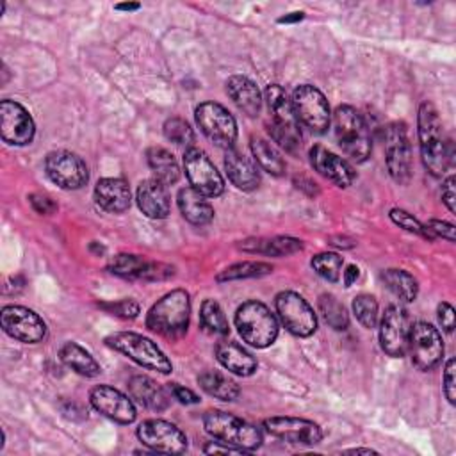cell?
<instances>
[{"mask_svg":"<svg viewBox=\"0 0 456 456\" xmlns=\"http://www.w3.org/2000/svg\"><path fill=\"white\" fill-rule=\"evenodd\" d=\"M419 144L424 167L433 176L445 175L451 155L438 110L431 102H422L419 107Z\"/></svg>","mask_w":456,"mask_h":456,"instance_id":"6da1fadb","label":"cell"},{"mask_svg":"<svg viewBox=\"0 0 456 456\" xmlns=\"http://www.w3.org/2000/svg\"><path fill=\"white\" fill-rule=\"evenodd\" d=\"M191 315V297L183 289H175L164 294L148 312L146 326L166 337L178 338L187 331Z\"/></svg>","mask_w":456,"mask_h":456,"instance_id":"7a4b0ae2","label":"cell"},{"mask_svg":"<svg viewBox=\"0 0 456 456\" xmlns=\"http://www.w3.org/2000/svg\"><path fill=\"white\" fill-rule=\"evenodd\" d=\"M333 134L342 151L354 162H365L372 142L363 116L351 105H338L333 112Z\"/></svg>","mask_w":456,"mask_h":456,"instance_id":"3957f363","label":"cell"},{"mask_svg":"<svg viewBox=\"0 0 456 456\" xmlns=\"http://www.w3.org/2000/svg\"><path fill=\"white\" fill-rule=\"evenodd\" d=\"M235 328L242 340L256 349L271 346L278 337L274 314L260 301H246L235 312Z\"/></svg>","mask_w":456,"mask_h":456,"instance_id":"277c9868","label":"cell"},{"mask_svg":"<svg viewBox=\"0 0 456 456\" xmlns=\"http://www.w3.org/2000/svg\"><path fill=\"white\" fill-rule=\"evenodd\" d=\"M203 428L214 440L230 444L242 451H255L262 444V431L256 426L221 410L207 411L203 417Z\"/></svg>","mask_w":456,"mask_h":456,"instance_id":"5b68a950","label":"cell"},{"mask_svg":"<svg viewBox=\"0 0 456 456\" xmlns=\"http://www.w3.org/2000/svg\"><path fill=\"white\" fill-rule=\"evenodd\" d=\"M105 344L112 347L114 351L128 356L137 365L160 372L169 374L173 370V365L169 358L164 354V351L148 337H142L134 331H119L114 335H109L105 338Z\"/></svg>","mask_w":456,"mask_h":456,"instance_id":"8992f818","label":"cell"},{"mask_svg":"<svg viewBox=\"0 0 456 456\" xmlns=\"http://www.w3.org/2000/svg\"><path fill=\"white\" fill-rule=\"evenodd\" d=\"M292 110L299 125L314 134H324L331 123L330 103L321 89L303 84L292 93Z\"/></svg>","mask_w":456,"mask_h":456,"instance_id":"52a82bcc","label":"cell"},{"mask_svg":"<svg viewBox=\"0 0 456 456\" xmlns=\"http://www.w3.org/2000/svg\"><path fill=\"white\" fill-rule=\"evenodd\" d=\"M383 148L390 176L397 183H408L411 178V146L404 123L394 121L383 128Z\"/></svg>","mask_w":456,"mask_h":456,"instance_id":"ba28073f","label":"cell"},{"mask_svg":"<svg viewBox=\"0 0 456 456\" xmlns=\"http://www.w3.org/2000/svg\"><path fill=\"white\" fill-rule=\"evenodd\" d=\"M196 123L200 130L205 134L219 148H233L237 141V123L235 118L216 102H203L194 110Z\"/></svg>","mask_w":456,"mask_h":456,"instance_id":"9c48e42d","label":"cell"},{"mask_svg":"<svg viewBox=\"0 0 456 456\" xmlns=\"http://www.w3.org/2000/svg\"><path fill=\"white\" fill-rule=\"evenodd\" d=\"M183 169L189 187L205 198H217L224 191V180L208 155L200 148H189L183 155Z\"/></svg>","mask_w":456,"mask_h":456,"instance_id":"30bf717a","label":"cell"},{"mask_svg":"<svg viewBox=\"0 0 456 456\" xmlns=\"http://www.w3.org/2000/svg\"><path fill=\"white\" fill-rule=\"evenodd\" d=\"M281 324L296 337H310L317 330V317L306 299L292 290H283L274 299Z\"/></svg>","mask_w":456,"mask_h":456,"instance_id":"8fae6325","label":"cell"},{"mask_svg":"<svg viewBox=\"0 0 456 456\" xmlns=\"http://www.w3.org/2000/svg\"><path fill=\"white\" fill-rule=\"evenodd\" d=\"M137 438L153 452L182 454L187 451V436L183 431L162 419L142 420L137 428Z\"/></svg>","mask_w":456,"mask_h":456,"instance_id":"7c38bea8","label":"cell"},{"mask_svg":"<svg viewBox=\"0 0 456 456\" xmlns=\"http://www.w3.org/2000/svg\"><path fill=\"white\" fill-rule=\"evenodd\" d=\"M2 330L14 340L23 344H37L46 337L45 321L30 308L20 305H7L0 314Z\"/></svg>","mask_w":456,"mask_h":456,"instance_id":"4fadbf2b","label":"cell"},{"mask_svg":"<svg viewBox=\"0 0 456 456\" xmlns=\"http://www.w3.org/2000/svg\"><path fill=\"white\" fill-rule=\"evenodd\" d=\"M45 169L48 178L66 191L80 189L89 180L86 162L77 153L68 150L50 151L45 160Z\"/></svg>","mask_w":456,"mask_h":456,"instance_id":"5bb4252c","label":"cell"},{"mask_svg":"<svg viewBox=\"0 0 456 456\" xmlns=\"http://www.w3.org/2000/svg\"><path fill=\"white\" fill-rule=\"evenodd\" d=\"M408 351L419 370H431L436 367L444 354V342L438 330L422 321L411 324Z\"/></svg>","mask_w":456,"mask_h":456,"instance_id":"9a60e30c","label":"cell"},{"mask_svg":"<svg viewBox=\"0 0 456 456\" xmlns=\"http://www.w3.org/2000/svg\"><path fill=\"white\" fill-rule=\"evenodd\" d=\"M410 317L401 305L387 306L379 321V346L392 358H403L408 353Z\"/></svg>","mask_w":456,"mask_h":456,"instance_id":"2e32d148","label":"cell"},{"mask_svg":"<svg viewBox=\"0 0 456 456\" xmlns=\"http://www.w3.org/2000/svg\"><path fill=\"white\" fill-rule=\"evenodd\" d=\"M107 269L121 278L128 280H146V281H157V280H167L175 274V267L169 264L148 260L141 255L132 253H119L109 260Z\"/></svg>","mask_w":456,"mask_h":456,"instance_id":"e0dca14e","label":"cell"},{"mask_svg":"<svg viewBox=\"0 0 456 456\" xmlns=\"http://www.w3.org/2000/svg\"><path fill=\"white\" fill-rule=\"evenodd\" d=\"M0 134L7 144L25 146L34 139L36 125L30 112L14 100L0 102Z\"/></svg>","mask_w":456,"mask_h":456,"instance_id":"ac0fdd59","label":"cell"},{"mask_svg":"<svg viewBox=\"0 0 456 456\" xmlns=\"http://www.w3.org/2000/svg\"><path fill=\"white\" fill-rule=\"evenodd\" d=\"M262 426L271 436L289 444L315 445L322 440L321 426L299 417H271L265 419Z\"/></svg>","mask_w":456,"mask_h":456,"instance_id":"d6986e66","label":"cell"},{"mask_svg":"<svg viewBox=\"0 0 456 456\" xmlns=\"http://www.w3.org/2000/svg\"><path fill=\"white\" fill-rule=\"evenodd\" d=\"M89 401L96 411L114 422L132 424L137 417L132 399L110 385H96L89 394Z\"/></svg>","mask_w":456,"mask_h":456,"instance_id":"ffe728a7","label":"cell"},{"mask_svg":"<svg viewBox=\"0 0 456 456\" xmlns=\"http://www.w3.org/2000/svg\"><path fill=\"white\" fill-rule=\"evenodd\" d=\"M310 164L321 176L338 187H349L356 178V173L347 160L321 144H314L310 148Z\"/></svg>","mask_w":456,"mask_h":456,"instance_id":"44dd1931","label":"cell"},{"mask_svg":"<svg viewBox=\"0 0 456 456\" xmlns=\"http://www.w3.org/2000/svg\"><path fill=\"white\" fill-rule=\"evenodd\" d=\"M141 212L150 219H164L171 210V198L167 185L157 178H148L139 183L135 192Z\"/></svg>","mask_w":456,"mask_h":456,"instance_id":"7402d4cb","label":"cell"},{"mask_svg":"<svg viewBox=\"0 0 456 456\" xmlns=\"http://www.w3.org/2000/svg\"><path fill=\"white\" fill-rule=\"evenodd\" d=\"M94 201L105 212H125L132 203V194L126 180L123 178H102L94 185Z\"/></svg>","mask_w":456,"mask_h":456,"instance_id":"603a6c76","label":"cell"},{"mask_svg":"<svg viewBox=\"0 0 456 456\" xmlns=\"http://www.w3.org/2000/svg\"><path fill=\"white\" fill-rule=\"evenodd\" d=\"M224 169L230 182L240 191H255L260 183V173L255 162L235 148L226 150Z\"/></svg>","mask_w":456,"mask_h":456,"instance_id":"cb8c5ba5","label":"cell"},{"mask_svg":"<svg viewBox=\"0 0 456 456\" xmlns=\"http://www.w3.org/2000/svg\"><path fill=\"white\" fill-rule=\"evenodd\" d=\"M130 397L151 411H164L169 406L167 392L148 376H132L128 381Z\"/></svg>","mask_w":456,"mask_h":456,"instance_id":"d4e9b609","label":"cell"},{"mask_svg":"<svg viewBox=\"0 0 456 456\" xmlns=\"http://www.w3.org/2000/svg\"><path fill=\"white\" fill-rule=\"evenodd\" d=\"M226 93L232 102L248 116H256L262 109V94L256 84L242 75H233L226 80Z\"/></svg>","mask_w":456,"mask_h":456,"instance_id":"484cf974","label":"cell"},{"mask_svg":"<svg viewBox=\"0 0 456 456\" xmlns=\"http://www.w3.org/2000/svg\"><path fill=\"white\" fill-rule=\"evenodd\" d=\"M217 362L237 376H251L256 370V360L237 342L223 340L216 346Z\"/></svg>","mask_w":456,"mask_h":456,"instance_id":"4316f807","label":"cell"},{"mask_svg":"<svg viewBox=\"0 0 456 456\" xmlns=\"http://www.w3.org/2000/svg\"><path fill=\"white\" fill-rule=\"evenodd\" d=\"M178 208L185 221L194 226L208 224L214 219V208L208 200L194 191L192 187H183L178 191Z\"/></svg>","mask_w":456,"mask_h":456,"instance_id":"83f0119b","label":"cell"},{"mask_svg":"<svg viewBox=\"0 0 456 456\" xmlns=\"http://www.w3.org/2000/svg\"><path fill=\"white\" fill-rule=\"evenodd\" d=\"M240 249L248 253H262L267 256H287L292 253H297L303 249V242L294 237H258V239H248L242 244H239Z\"/></svg>","mask_w":456,"mask_h":456,"instance_id":"f1b7e54d","label":"cell"},{"mask_svg":"<svg viewBox=\"0 0 456 456\" xmlns=\"http://www.w3.org/2000/svg\"><path fill=\"white\" fill-rule=\"evenodd\" d=\"M146 160L153 173V178H157L164 185H171L178 182L180 166L169 150L162 146H151L146 151Z\"/></svg>","mask_w":456,"mask_h":456,"instance_id":"f546056e","label":"cell"},{"mask_svg":"<svg viewBox=\"0 0 456 456\" xmlns=\"http://www.w3.org/2000/svg\"><path fill=\"white\" fill-rule=\"evenodd\" d=\"M59 354L64 365H68L71 370H75L80 376L94 378L102 372V367L94 360V356L77 342H64Z\"/></svg>","mask_w":456,"mask_h":456,"instance_id":"4dcf8cb0","label":"cell"},{"mask_svg":"<svg viewBox=\"0 0 456 456\" xmlns=\"http://www.w3.org/2000/svg\"><path fill=\"white\" fill-rule=\"evenodd\" d=\"M198 383H200L203 392H207L208 395H212L219 401H226V403L237 399V395L240 392L239 385L233 379H230L228 376H224L217 370L201 372L198 376Z\"/></svg>","mask_w":456,"mask_h":456,"instance_id":"1f68e13d","label":"cell"},{"mask_svg":"<svg viewBox=\"0 0 456 456\" xmlns=\"http://www.w3.org/2000/svg\"><path fill=\"white\" fill-rule=\"evenodd\" d=\"M381 280L388 290L399 297L403 303H411L417 297L419 285L417 280L404 269H387L381 273Z\"/></svg>","mask_w":456,"mask_h":456,"instance_id":"d6a6232c","label":"cell"},{"mask_svg":"<svg viewBox=\"0 0 456 456\" xmlns=\"http://www.w3.org/2000/svg\"><path fill=\"white\" fill-rule=\"evenodd\" d=\"M251 151L258 166L273 176H281L285 173V162L280 151L262 137H251Z\"/></svg>","mask_w":456,"mask_h":456,"instance_id":"836d02e7","label":"cell"},{"mask_svg":"<svg viewBox=\"0 0 456 456\" xmlns=\"http://www.w3.org/2000/svg\"><path fill=\"white\" fill-rule=\"evenodd\" d=\"M267 132L271 139L281 146L285 151L296 153L301 148V130L297 121H273L267 125Z\"/></svg>","mask_w":456,"mask_h":456,"instance_id":"e575fe53","label":"cell"},{"mask_svg":"<svg viewBox=\"0 0 456 456\" xmlns=\"http://www.w3.org/2000/svg\"><path fill=\"white\" fill-rule=\"evenodd\" d=\"M265 100L273 121H297L292 110V102L281 86L269 84L265 87Z\"/></svg>","mask_w":456,"mask_h":456,"instance_id":"d590c367","label":"cell"},{"mask_svg":"<svg viewBox=\"0 0 456 456\" xmlns=\"http://www.w3.org/2000/svg\"><path fill=\"white\" fill-rule=\"evenodd\" d=\"M273 273V265L267 262H239L226 269H223L216 280L217 281H233V280H246V278H258Z\"/></svg>","mask_w":456,"mask_h":456,"instance_id":"8d00e7d4","label":"cell"},{"mask_svg":"<svg viewBox=\"0 0 456 456\" xmlns=\"http://www.w3.org/2000/svg\"><path fill=\"white\" fill-rule=\"evenodd\" d=\"M319 312L333 330H338V331L347 330L349 326L347 310L333 294H322L319 297Z\"/></svg>","mask_w":456,"mask_h":456,"instance_id":"74e56055","label":"cell"},{"mask_svg":"<svg viewBox=\"0 0 456 456\" xmlns=\"http://www.w3.org/2000/svg\"><path fill=\"white\" fill-rule=\"evenodd\" d=\"M200 321L201 326L214 335H226L230 331L228 328V319L223 312V308L219 306L217 301L214 299H205L201 303V310H200Z\"/></svg>","mask_w":456,"mask_h":456,"instance_id":"f35d334b","label":"cell"},{"mask_svg":"<svg viewBox=\"0 0 456 456\" xmlns=\"http://www.w3.org/2000/svg\"><path fill=\"white\" fill-rule=\"evenodd\" d=\"M312 267H314V271L321 276V278H324V280H328V281H331V283H335V281H338V276H340V269H342V256L340 255H337V253H319V255H315L314 258H312Z\"/></svg>","mask_w":456,"mask_h":456,"instance_id":"ab89813d","label":"cell"},{"mask_svg":"<svg viewBox=\"0 0 456 456\" xmlns=\"http://www.w3.org/2000/svg\"><path fill=\"white\" fill-rule=\"evenodd\" d=\"M353 314L363 328H374L378 324V301L370 294H360L353 299Z\"/></svg>","mask_w":456,"mask_h":456,"instance_id":"60d3db41","label":"cell"},{"mask_svg":"<svg viewBox=\"0 0 456 456\" xmlns=\"http://www.w3.org/2000/svg\"><path fill=\"white\" fill-rule=\"evenodd\" d=\"M164 135L176 146L189 148L194 142V132L191 125L182 118H169L164 123Z\"/></svg>","mask_w":456,"mask_h":456,"instance_id":"b9f144b4","label":"cell"},{"mask_svg":"<svg viewBox=\"0 0 456 456\" xmlns=\"http://www.w3.org/2000/svg\"><path fill=\"white\" fill-rule=\"evenodd\" d=\"M388 216H390V219H392L395 224H399L401 228H404L406 232L415 233V235H422V237H426V239H431V235L428 233L426 226H424L419 219H415L410 212H406V210H403V208H392Z\"/></svg>","mask_w":456,"mask_h":456,"instance_id":"7bdbcfd3","label":"cell"},{"mask_svg":"<svg viewBox=\"0 0 456 456\" xmlns=\"http://www.w3.org/2000/svg\"><path fill=\"white\" fill-rule=\"evenodd\" d=\"M100 308H103L107 314H112L121 319H134L139 314V305L134 299H119L110 303H100Z\"/></svg>","mask_w":456,"mask_h":456,"instance_id":"ee69618b","label":"cell"},{"mask_svg":"<svg viewBox=\"0 0 456 456\" xmlns=\"http://www.w3.org/2000/svg\"><path fill=\"white\" fill-rule=\"evenodd\" d=\"M428 233L431 235V239L435 237H442L449 242H454V224L440 221V219H431L428 224H424Z\"/></svg>","mask_w":456,"mask_h":456,"instance_id":"f6af8a7d","label":"cell"},{"mask_svg":"<svg viewBox=\"0 0 456 456\" xmlns=\"http://www.w3.org/2000/svg\"><path fill=\"white\" fill-rule=\"evenodd\" d=\"M454 367L456 362L451 358L444 369V394L451 404L456 403V379H454Z\"/></svg>","mask_w":456,"mask_h":456,"instance_id":"bcb514c9","label":"cell"},{"mask_svg":"<svg viewBox=\"0 0 456 456\" xmlns=\"http://www.w3.org/2000/svg\"><path fill=\"white\" fill-rule=\"evenodd\" d=\"M28 201L32 205V208L37 212V214H52L57 210V205L53 203V200L46 194H30L28 196Z\"/></svg>","mask_w":456,"mask_h":456,"instance_id":"7dc6e473","label":"cell"},{"mask_svg":"<svg viewBox=\"0 0 456 456\" xmlns=\"http://www.w3.org/2000/svg\"><path fill=\"white\" fill-rule=\"evenodd\" d=\"M436 317H438V322H440V326H442L444 331L451 333V331L454 330V308H452L449 303L442 301V303L438 305V308H436Z\"/></svg>","mask_w":456,"mask_h":456,"instance_id":"c3c4849f","label":"cell"},{"mask_svg":"<svg viewBox=\"0 0 456 456\" xmlns=\"http://www.w3.org/2000/svg\"><path fill=\"white\" fill-rule=\"evenodd\" d=\"M169 390H171L173 397L178 399L183 404H196V403H200V397L192 390H189V388H185V387H182L178 383H169Z\"/></svg>","mask_w":456,"mask_h":456,"instance_id":"681fc988","label":"cell"},{"mask_svg":"<svg viewBox=\"0 0 456 456\" xmlns=\"http://www.w3.org/2000/svg\"><path fill=\"white\" fill-rule=\"evenodd\" d=\"M203 452L205 454H242L246 451L239 449V447H233L230 444H224V442H208L205 447H203Z\"/></svg>","mask_w":456,"mask_h":456,"instance_id":"f907efd6","label":"cell"},{"mask_svg":"<svg viewBox=\"0 0 456 456\" xmlns=\"http://www.w3.org/2000/svg\"><path fill=\"white\" fill-rule=\"evenodd\" d=\"M442 201L449 208V212H456V192H454V176H447L442 185Z\"/></svg>","mask_w":456,"mask_h":456,"instance_id":"816d5d0a","label":"cell"},{"mask_svg":"<svg viewBox=\"0 0 456 456\" xmlns=\"http://www.w3.org/2000/svg\"><path fill=\"white\" fill-rule=\"evenodd\" d=\"M358 274H360V269L356 265H347L344 271V285L351 287L358 280Z\"/></svg>","mask_w":456,"mask_h":456,"instance_id":"f5cc1de1","label":"cell"},{"mask_svg":"<svg viewBox=\"0 0 456 456\" xmlns=\"http://www.w3.org/2000/svg\"><path fill=\"white\" fill-rule=\"evenodd\" d=\"M330 244L337 246V248H353L354 240L346 235H337V237H330Z\"/></svg>","mask_w":456,"mask_h":456,"instance_id":"db71d44e","label":"cell"},{"mask_svg":"<svg viewBox=\"0 0 456 456\" xmlns=\"http://www.w3.org/2000/svg\"><path fill=\"white\" fill-rule=\"evenodd\" d=\"M303 12H290V14H285V16H281L278 21L280 23H292V21H299V20H303Z\"/></svg>","mask_w":456,"mask_h":456,"instance_id":"11a10c76","label":"cell"},{"mask_svg":"<svg viewBox=\"0 0 456 456\" xmlns=\"http://www.w3.org/2000/svg\"><path fill=\"white\" fill-rule=\"evenodd\" d=\"M118 11H137L141 5L139 4H118V5H114Z\"/></svg>","mask_w":456,"mask_h":456,"instance_id":"9f6ffc18","label":"cell"},{"mask_svg":"<svg viewBox=\"0 0 456 456\" xmlns=\"http://www.w3.org/2000/svg\"><path fill=\"white\" fill-rule=\"evenodd\" d=\"M346 452L347 454H376V451H372V449H349Z\"/></svg>","mask_w":456,"mask_h":456,"instance_id":"6f0895ef","label":"cell"}]
</instances>
